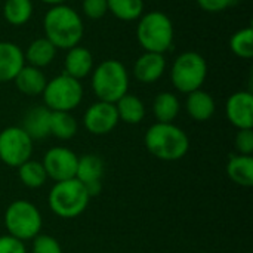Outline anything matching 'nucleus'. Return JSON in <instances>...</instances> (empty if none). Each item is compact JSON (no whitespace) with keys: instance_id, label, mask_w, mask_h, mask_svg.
I'll use <instances>...</instances> for the list:
<instances>
[{"instance_id":"obj_12","label":"nucleus","mask_w":253,"mask_h":253,"mask_svg":"<svg viewBox=\"0 0 253 253\" xmlns=\"http://www.w3.org/2000/svg\"><path fill=\"white\" fill-rule=\"evenodd\" d=\"M104 170H105V166L99 156L86 154V156L79 157L76 179L84 185L90 199L98 196L102 190L101 181L104 178Z\"/></svg>"},{"instance_id":"obj_26","label":"nucleus","mask_w":253,"mask_h":253,"mask_svg":"<svg viewBox=\"0 0 253 253\" xmlns=\"http://www.w3.org/2000/svg\"><path fill=\"white\" fill-rule=\"evenodd\" d=\"M18 176L27 188H40L47 181V175L43 165L31 159L18 168Z\"/></svg>"},{"instance_id":"obj_10","label":"nucleus","mask_w":253,"mask_h":253,"mask_svg":"<svg viewBox=\"0 0 253 253\" xmlns=\"http://www.w3.org/2000/svg\"><path fill=\"white\" fill-rule=\"evenodd\" d=\"M77 162L79 157L71 150L65 147H53L46 151L42 165L47 178L53 179L55 182H61L76 178Z\"/></svg>"},{"instance_id":"obj_1","label":"nucleus","mask_w":253,"mask_h":253,"mask_svg":"<svg viewBox=\"0 0 253 253\" xmlns=\"http://www.w3.org/2000/svg\"><path fill=\"white\" fill-rule=\"evenodd\" d=\"M44 37L56 49H71L77 46L83 37L84 25L80 15L70 6H52L43 18Z\"/></svg>"},{"instance_id":"obj_32","label":"nucleus","mask_w":253,"mask_h":253,"mask_svg":"<svg viewBox=\"0 0 253 253\" xmlns=\"http://www.w3.org/2000/svg\"><path fill=\"white\" fill-rule=\"evenodd\" d=\"M0 253H27V249L24 242L6 234L0 236Z\"/></svg>"},{"instance_id":"obj_11","label":"nucleus","mask_w":253,"mask_h":253,"mask_svg":"<svg viewBox=\"0 0 253 253\" xmlns=\"http://www.w3.org/2000/svg\"><path fill=\"white\" fill-rule=\"evenodd\" d=\"M119 122L116 105L104 101L92 104L83 116V125L92 135H107L114 130Z\"/></svg>"},{"instance_id":"obj_25","label":"nucleus","mask_w":253,"mask_h":253,"mask_svg":"<svg viewBox=\"0 0 253 253\" xmlns=\"http://www.w3.org/2000/svg\"><path fill=\"white\" fill-rule=\"evenodd\" d=\"M33 15L31 0H4L3 16L10 25H24Z\"/></svg>"},{"instance_id":"obj_2","label":"nucleus","mask_w":253,"mask_h":253,"mask_svg":"<svg viewBox=\"0 0 253 253\" xmlns=\"http://www.w3.org/2000/svg\"><path fill=\"white\" fill-rule=\"evenodd\" d=\"M144 142L147 150L163 162L181 160L190 148L187 133L173 123H154L148 127Z\"/></svg>"},{"instance_id":"obj_22","label":"nucleus","mask_w":253,"mask_h":253,"mask_svg":"<svg viewBox=\"0 0 253 253\" xmlns=\"http://www.w3.org/2000/svg\"><path fill=\"white\" fill-rule=\"evenodd\" d=\"M181 111V102L176 95L162 92L154 98L153 114L159 123H172Z\"/></svg>"},{"instance_id":"obj_14","label":"nucleus","mask_w":253,"mask_h":253,"mask_svg":"<svg viewBox=\"0 0 253 253\" xmlns=\"http://www.w3.org/2000/svg\"><path fill=\"white\" fill-rule=\"evenodd\" d=\"M166 70V59L163 53L156 52H145L142 53L135 65L133 74L135 79L141 83H154L157 82Z\"/></svg>"},{"instance_id":"obj_17","label":"nucleus","mask_w":253,"mask_h":253,"mask_svg":"<svg viewBox=\"0 0 253 253\" xmlns=\"http://www.w3.org/2000/svg\"><path fill=\"white\" fill-rule=\"evenodd\" d=\"M64 68L65 74H68L70 77L77 80L84 79L93 70V56L90 50L79 44L68 49L64 59Z\"/></svg>"},{"instance_id":"obj_24","label":"nucleus","mask_w":253,"mask_h":253,"mask_svg":"<svg viewBox=\"0 0 253 253\" xmlns=\"http://www.w3.org/2000/svg\"><path fill=\"white\" fill-rule=\"evenodd\" d=\"M77 120L68 111H52L50 135L61 141H68L77 133Z\"/></svg>"},{"instance_id":"obj_29","label":"nucleus","mask_w":253,"mask_h":253,"mask_svg":"<svg viewBox=\"0 0 253 253\" xmlns=\"http://www.w3.org/2000/svg\"><path fill=\"white\" fill-rule=\"evenodd\" d=\"M33 253H62L59 242L47 234H39L33 239Z\"/></svg>"},{"instance_id":"obj_5","label":"nucleus","mask_w":253,"mask_h":253,"mask_svg":"<svg viewBox=\"0 0 253 253\" xmlns=\"http://www.w3.org/2000/svg\"><path fill=\"white\" fill-rule=\"evenodd\" d=\"M90 202V197L84 185L76 178L55 182L52 187L47 203L50 211L64 219H71L82 215Z\"/></svg>"},{"instance_id":"obj_3","label":"nucleus","mask_w":253,"mask_h":253,"mask_svg":"<svg viewBox=\"0 0 253 253\" xmlns=\"http://www.w3.org/2000/svg\"><path fill=\"white\" fill-rule=\"evenodd\" d=\"M127 89L129 74L120 61L107 59L92 70V90L99 101L116 104Z\"/></svg>"},{"instance_id":"obj_34","label":"nucleus","mask_w":253,"mask_h":253,"mask_svg":"<svg viewBox=\"0 0 253 253\" xmlns=\"http://www.w3.org/2000/svg\"><path fill=\"white\" fill-rule=\"evenodd\" d=\"M42 1L46 4H50V6H56V4H64L67 0H42Z\"/></svg>"},{"instance_id":"obj_23","label":"nucleus","mask_w":253,"mask_h":253,"mask_svg":"<svg viewBox=\"0 0 253 253\" xmlns=\"http://www.w3.org/2000/svg\"><path fill=\"white\" fill-rule=\"evenodd\" d=\"M114 105L119 114V120H123L127 125H138L145 117V105L135 95L126 93Z\"/></svg>"},{"instance_id":"obj_20","label":"nucleus","mask_w":253,"mask_h":253,"mask_svg":"<svg viewBox=\"0 0 253 253\" xmlns=\"http://www.w3.org/2000/svg\"><path fill=\"white\" fill-rule=\"evenodd\" d=\"M227 175L240 187L253 185V157L245 154H233L227 163Z\"/></svg>"},{"instance_id":"obj_7","label":"nucleus","mask_w":253,"mask_h":253,"mask_svg":"<svg viewBox=\"0 0 253 253\" xmlns=\"http://www.w3.org/2000/svg\"><path fill=\"white\" fill-rule=\"evenodd\" d=\"M208 77L206 59L197 52L181 53L172 65L170 79L175 89L181 93H191L199 90Z\"/></svg>"},{"instance_id":"obj_31","label":"nucleus","mask_w":253,"mask_h":253,"mask_svg":"<svg viewBox=\"0 0 253 253\" xmlns=\"http://www.w3.org/2000/svg\"><path fill=\"white\" fill-rule=\"evenodd\" d=\"M82 9L87 18L99 19L108 12V3L107 0H83Z\"/></svg>"},{"instance_id":"obj_8","label":"nucleus","mask_w":253,"mask_h":253,"mask_svg":"<svg viewBox=\"0 0 253 253\" xmlns=\"http://www.w3.org/2000/svg\"><path fill=\"white\" fill-rule=\"evenodd\" d=\"M44 107L50 111H71L83 99V86L80 80L62 73L49 80L43 90Z\"/></svg>"},{"instance_id":"obj_18","label":"nucleus","mask_w":253,"mask_h":253,"mask_svg":"<svg viewBox=\"0 0 253 253\" xmlns=\"http://www.w3.org/2000/svg\"><path fill=\"white\" fill-rule=\"evenodd\" d=\"M13 82L16 84V89L27 96L42 95L47 83L42 70L31 65H24L16 74V77L13 79Z\"/></svg>"},{"instance_id":"obj_13","label":"nucleus","mask_w":253,"mask_h":253,"mask_svg":"<svg viewBox=\"0 0 253 253\" xmlns=\"http://www.w3.org/2000/svg\"><path fill=\"white\" fill-rule=\"evenodd\" d=\"M225 114L228 122L240 129L253 127V95L251 92L240 90L233 93L225 104Z\"/></svg>"},{"instance_id":"obj_16","label":"nucleus","mask_w":253,"mask_h":253,"mask_svg":"<svg viewBox=\"0 0 253 253\" xmlns=\"http://www.w3.org/2000/svg\"><path fill=\"white\" fill-rule=\"evenodd\" d=\"M50 114L52 111L47 107H33L25 113L21 127L33 141L44 139L50 135Z\"/></svg>"},{"instance_id":"obj_28","label":"nucleus","mask_w":253,"mask_h":253,"mask_svg":"<svg viewBox=\"0 0 253 253\" xmlns=\"http://www.w3.org/2000/svg\"><path fill=\"white\" fill-rule=\"evenodd\" d=\"M230 47L233 53L243 59H251L253 56V28L246 27L236 31L230 39Z\"/></svg>"},{"instance_id":"obj_15","label":"nucleus","mask_w":253,"mask_h":253,"mask_svg":"<svg viewBox=\"0 0 253 253\" xmlns=\"http://www.w3.org/2000/svg\"><path fill=\"white\" fill-rule=\"evenodd\" d=\"M24 65L21 47L12 42H0V83L12 82Z\"/></svg>"},{"instance_id":"obj_30","label":"nucleus","mask_w":253,"mask_h":253,"mask_svg":"<svg viewBox=\"0 0 253 253\" xmlns=\"http://www.w3.org/2000/svg\"><path fill=\"white\" fill-rule=\"evenodd\" d=\"M237 154L252 156L253 153V130L252 129H240L234 139Z\"/></svg>"},{"instance_id":"obj_6","label":"nucleus","mask_w":253,"mask_h":253,"mask_svg":"<svg viewBox=\"0 0 253 253\" xmlns=\"http://www.w3.org/2000/svg\"><path fill=\"white\" fill-rule=\"evenodd\" d=\"M43 221L40 211L28 200H15L4 211V227L12 237L27 242L40 234Z\"/></svg>"},{"instance_id":"obj_9","label":"nucleus","mask_w":253,"mask_h":253,"mask_svg":"<svg viewBox=\"0 0 253 253\" xmlns=\"http://www.w3.org/2000/svg\"><path fill=\"white\" fill-rule=\"evenodd\" d=\"M33 139L21 126H9L0 132V160L9 168H19L31 159Z\"/></svg>"},{"instance_id":"obj_4","label":"nucleus","mask_w":253,"mask_h":253,"mask_svg":"<svg viewBox=\"0 0 253 253\" xmlns=\"http://www.w3.org/2000/svg\"><path fill=\"white\" fill-rule=\"evenodd\" d=\"M173 36V24L166 13L151 10L139 18L136 37L145 52L165 53L170 49Z\"/></svg>"},{"instance_id":"obj_27","label":"nucleus","mask_w":253,"mask_h":253,"mask_svg":"<svg viewBox=\"0 0 253 253\" xmlns=\"http://www.w3.org/2000/svg\"><path fill=\"white\" fill-rule=\"evenodd\" d=\"M108 12L117 19L135 21L144 13V0H107Z\"/></svg>"},{"instance_id":"obj_19","label":"nucleus","mask_w":253,"mask_h":253,"mask_svg":"<svg viewBox=\"0 0 253 253\" xmlns=\"http://www.w3.org/2000/svg\"><path fill=\"white\" fill-rule=\"evenodd\" d=\"M185 108L188 116L196 122H206L209 120L216 110L215 99L211 93L199 89L188 93L185 101Z\"/></svg>"},{"instance_id":"obj_33","label":"nucleus","mask_w":253,"mask_h":253,"mask_svg":"<svg viewBox=\"0 0 253 253\" xmlns=\"http://www.w3.org/2000/svg\"><path fill=\"white\" fill-rule=\"evenodd\" d=\"M233 1L234 0H197V4L209 13H218L230 7Z\"/></svg>"},{"instance_id":"obj_21","label":"nucleus","mask_w":253,"mask_h":253,"mask_svg":"<svg viewBox=\"0 0 253 253\" xmlns=\"http://www.w3.org/2000/svg\"><path fill=\"white\" fill-rule=\"evenodd\" d=\"M55 55H56V47L46 37H39L28 44L24 53V59L31 67L43 68L53 61Z\"/></svg>"}]
</instances>
